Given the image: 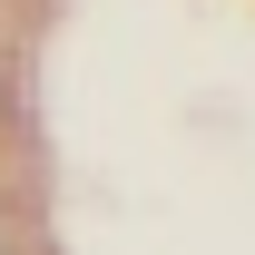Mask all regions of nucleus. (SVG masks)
Instances as JSON below:
<instances>
[{
    "label": "nucleus",
    "instance_id": "obj_1",
    "mask_svg": "<svg viewBox=\"0 0 255 255\" xmlns=\"http://www.w3.org/2000/svg\"><path fill=\"white\" fill-rule=\"evenodd\" d=\"M0 255H10V236H0Z\"/></svg>",
    "mask_w": 255,
    "mask_h": 255
}]
</instances>
